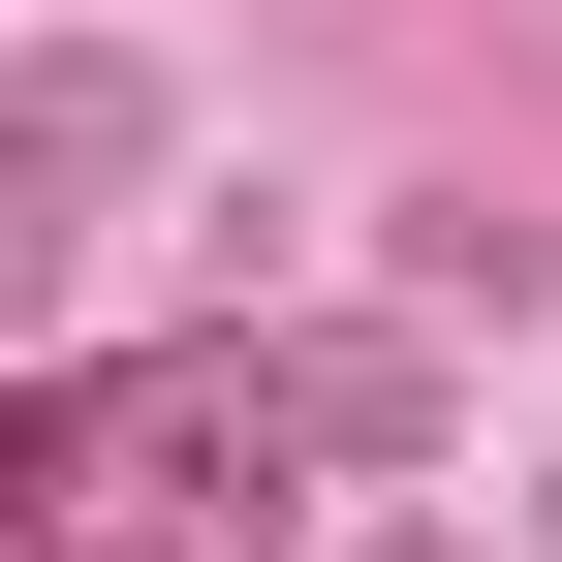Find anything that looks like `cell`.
Returning <instances> with one entry per match:
<instances>
[{
    "label": "cell",
    "mask_w": 562,
    "mask_h": 562,
    "mask_svg": "<svg viewBox=\"0 0 562 562\" xmlns=\"http://www.w3.org/2000/svg\"><path fill=\"white\" fill-rule=\"evenodd\" d=\"M0 188H32L0 250H32V281H94V188H125V63H94V32H32V94H0Z\"/></svg>",
    "instance_id": "6da1fadb"
},
{
    "label": "cell",
    "mask_w": 562,
    "mask_h": 562,
    "mask_svg": "<svg viewBox=\"0 0 562 562\" xmlns=\"http://www.w3.org/2000/svg\"><path fill=\"white\" fill-rule=\"evenodd\" d=\"M375 562H438V531H375Z\"/></svg>",
    "instance_id": "7a4b0ae2"
}]
</instances>
